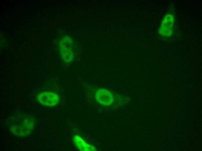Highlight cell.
<instances>
[{
    "label": "cell",
    "instance_id": "cell-1",
    "mask_svg": "<svg viewBox=\"0 0 202 151\" xmlns=\"http://www.w3.org/2000/svg\"><path fill=\"white\" fill-rule=\"evenodd\" d=\"M59 97L56 93L48 91L39 93L37 96L38 103L42 105L48 107L56 106L59 102Z\"/></svg>",
    "mask_w": 202,
    "mask_h": 151
},
{
    "label": "cell",
    "instance_id": "cell-2",
    "mask_svg": "<svg viewBox=\"0 0 202 151\" xmlns=\"http://www.w3.org/2000/svg\"><path fill=\"white\" fill-rule=\"evenodd\" d=\"M59 48L62 60L66 62H71L74 57V52L71 40L67 38L63 39L60 42Z\"/></svg>",
    "mask_w": 202,
    "mask_h": 151
},
{
    "label": "cell",
    "instance_id": "cell-3",
    "mask_svg": "<svg viewBox=\"0 0 202 151\" xmlns=\"http://www.w3.org/2000/svg\"><path fill=\"white\" fill-rule=\"evenodd\" d=\"M95 97L97 102L104 106L111 105L114 100L112 93L109 90L104 88L98 89L95 92Z\"/></svg>",
    "mask_w": 202,
    "mask_h": 151
},
{
    "label": "cell",
    "instance_id": "cell-4",
    "mask_svg": "<svg viewBox=\"0 0 202 151\" xmlns=\"http://www.w3.org/2000/svg\"><path fill=\"white\" fill-rule=\"evenodd\" d=\"M73 142L77 148L80 151H94L97 150L93 145L86 143L80 136L75 135L73 137Z\"/></svg>",
    "mask_w": 202,
    "mask_h": 151
},
{
    "label": "cell",
    "instance_id": "cell-5",
    "mask_svg": "<svg viewBox=\"0 0 202 151\" xmlns=\"http://www.w3.org/2000/svg\"><path fill=\"white\" fill-rule=\"evenodd\" d=\"M173 21V16L172 15L168 14L163 20L162 26H166L161 29V34L163 36H168L171 34L172 28V27Z\"/></svg>",
    "mask_w": 202,
    "mask_h": 151
}]
</instances>
